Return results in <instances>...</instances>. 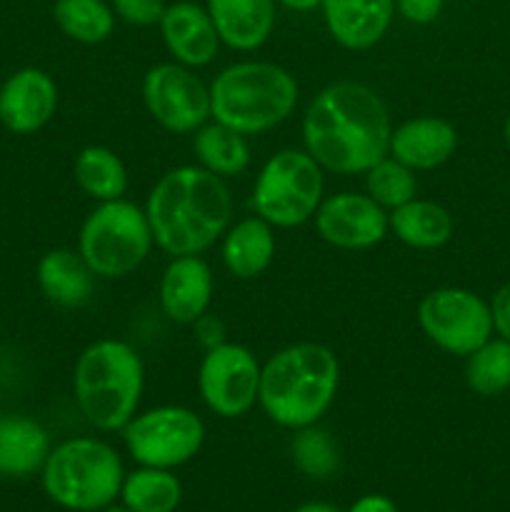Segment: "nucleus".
Returning <instances> with one entry per match:
<instances>
[{
	"instance_id": "obj_36",
	"label": "nucleus",
	"mask_w": 510,
	"mask_h": 512,
	"mask_svg": "<svg viewBox=\"0 0 510 512\" xmlns=\"http://www.w3.org/2000/svg\"><path fill=\"white\" fill-rule=\"evenodd\" d=\"M275 3L285 5V8L295 10V13H310V10L323 5V0H275Z\"/></svg>"
},
{
	"instance_id": "obj_29",
	"label": "nucleus",
	"mask_w": 510,
	"mask_h": 512,
	"mask_svg": "<svg viewBox=\"0 0 510 512\" xmlns=\"http://www.w3.org/2000/svg\"><path fill=\"white\" fill-rule=\"evenodd\" d=\"M365 193L390 213V210L410 203L418 193L415 170L395 160L393 155H385L365 173Z\"/></svg>"
},
{
	"instance_id": "obj_23",
	"label": "nucleus",
	"mask_w": 510,
	"mask_h": 512,
	"mask_svg": "<svg viewBox=\"0 0 510 512\" xmlns=\"http://www.w3.org/2000/svg\"><path fill=\"white\" fill-rule=\"evenodd\" d=\"M390 233L415 250H438L453 238V215L433 200L413 198L388 213Z\"/></svg>"
},
{
	"instance_id": "obj_37",
	"label": "nucleus",
	"mask_w": 510,
	"mask_h": 512,
	"mask_svg": "<svg viewBox=\"0 0 510 512\" xmlns=\"http://www.w3.org/2000/svg\"><path fill=\"white\" fill-rule=\"evenodd\" d=\"M295 512H340V510L333 508V505H328V503H305V505H300Z\"/></svg>"
},
{
	"instance_id": "obj_32",
	"label": "nucleus",
	"mask_w": 510,
	"mask_h": 512,
	"mask_svg": "<svg viewBox=\"0 0 510 512\" xmlns=\"http://www.w3.org/2000/svg\"><path fill=\"white\" fill-rule=\"evenodd\" d=\"M443 5L445 0H395V10L400 13V18L413 25H428L438 20Z\"/></svg>"
},
{
	"instance_id": "obj_18",
	"label": "nucleus",
	"mask_w": 510,
	"mask_h": 512,
	"mask_svg": "<svg viewBox=\"0 0 510 512\" xmlns=\"http://www.w3.org/2000/svg\"><path fill=\"white\" fill-rule=\"evenodd\" d=\"M458 148V130L453 123L435 115H420L400 123L390 133L388 155L410 170H433L453 158Z\"/></svg>"
},
{
	"instance_id": "obj_6",
	"label": "nucleus",
	"mask_w": 510,
	"mask_h": 512,
	"mask_svg": "<svg viewBox=\"0 0 510 512\" xmlns=\"http://www.w3.org/2000/svg\"><path fill=\"white\" fill-rule=\"evenodd\" d=\"M40 473L45 495L73 512L110 508L125 480L118 450L98 438H70L55 445Z\"/></svg>"
},
{
	"instance_id": "obj_25",
	"label": "nucleus",
	"mask_w": 510,
	"mask_h": 512,
	"mask_svg": "<svg viewBox=\"0 0 510 512\" xmlns=\"http://www.w3.org/2000/svg\"><path fill=\"white\" fill-rule=\"evenodd\" d=\"M73 175L78 188L95 203L123 198L128 190V170L120 155L105 145H88L75 155Z\"/></svg>"
},
{
	"instance_id": "obj_4",
	"label": "nucleus",
	"mask_w": 510,
	"mask_h": 512,
	"mask_svg": "<svg viewBox=\"0 0 510 512\" xmlns=\"http://www.w3.org/2000/svg\"><path fill=\"white\" fill-rule=\"evenodd\" d=\"M73 388L80 413L95 430H123L135 418L143 398V360L125 340H95L75 363Z\"/></svg>"
},
{
	"instance_id": "obj_2",
	"label": "nucleus",
	"mask_w": 510,
	"mask_h": 512,
	"mask_svg": "<svg viewBox=\"0 0 510 512\" xmlns=\"http://www.w3.org/2000/svg\"><path fill=\"white\" fill-rule=\"evenodd\" d=\"M153 240L170 258L203 255L233 220V195L223 178L200 165H180L160 175L145 203Z\"/></svg>"
},
{
	"instance_id": "obj_24",
	"label": "nucleus",
	"mask_w": 510,
	"mask_h": 512,
	"mask_svg": "<svg viewBox=\"0 0 510 512\" xmlns=\"http://www.w3.org/2000/svg\"><path fill=\"white\" fill-rule=\"evenodd\" d=\"M193 153L200 168L210 170L218 178H235L250 165V145L243 133L228 125L205 123L193 133Z\"/></svg>"
},
{
	"instance_id": "obj_15",
	"label": "nucleus",
	"mask_w": 510,
	"mask_h": 512,
	"mask_svg": "<svg viewBox=\"0 0 510 512\" xmlns=\"http://www.w3.org/2000/svg\"><path fill=\"white\" fill-rule=\"evenodd\" d=\"M213 288V270L200 255H178L160 278V308L173 323L193 325L210 310Z\"/></svg>"
},
{
	"instance_id": "obj_39",
	"label": "nucleus",
	"mask_w": 510,
	"mask_h": 512,
	"mask_svg": "<svg viewBox=\"0 0 510 512\" xmlns=\"http://www.w3.org/2000/svg\"><path fill=\"white\" fill-rule=\"evenodd\" d=\"M503 135H505V143L510 145V115H508V120H505V125H503Z\"/></svg>"
},
{
	"instance_id": "obj_5",
	"label": "nucleus",
	"mask_w": 510,
	"mask_h": 512,
	"mask_svg": "<svg viewBox=\"0 0 510 512\" xmlns=\"http://www.w3.org/2000/svg\"><path fill=\"white\" fill-rule=\"evenodd\" d=\"M298 95V80L283 65L243 60L210 83V118L243 135L268 133L293 115Z\"/></svg>"
},
{
	"instance_id": "obj_34",
	"label": "nucleus",
	"mask_w": 510,
	"mask_h": 512,
	"mask_svg": "<svg viewBox=\"0 0 510 512\" xmlns=\"http://www.w3.org/2000/svg\"><path fill=\"white\" fill-rule=\"evenodd\" d=\"M490 313H493V330L500 338L510 340V280L493 295L490 300Z\"/></svg>"
},
{
	"instance_id": "obj_21",
	"label": "nucleus",
	"mask_w": 510,
	"mask_h": 512,
	"mask_svg": "<svg viewBox=\"0 0 510 512\" xmlns=\"http://www.w3.org/2000/svg\"><path fill=\"white\" fill-rule=\"evenodd\" d=\"M50 435L28 415H0V475L28 478L43 470L50 455Z\"/></svg>"
},
{
	"instance_id": "obj_22",
	"label": "nucleus",
	"mask_w": 510,
	"mask_h": 512,
	"mask_svg": "<svg viewBox=\"0 0 510 512\" xmlns=\"http://www.w3.org/2000/svg\"><path fill=\"white\" fill-rule=\"evenodd\" d=\"M273 225L258 215L238 220L223 235V263L238 280H253L270 268L275 258Z\"/></svg>"
},
{
	"instance_id": "obj_19",
	"label": "nucleus",
	"mask_w": 510,
	"mask_h": 512,
	"mask_svg": "<svg viewBox=\"0 0 510 512\" xmlns=\"http://www.w3.org/2000/svg\"><path fill=\"white\" fill-rule=\"evenodd\" d=\"M220 43L250 53L268 43L275 28V0H208Z\"/></svg>"
},
{
	"instance_id": "obj_3",
	"label": "nucleus",
	"mask_w": 510,
	"mask_h": 512,
	"mask_svg": "<svg viewBox=\"0 0 510 512\" xmlns=\"http://www.w3.org/2000/svg\"><path fill=\"white\" fill-rule=\"evenodd\" d=\"M338 385L340 363L328 345L293 343L260 368L258 405L280 428L300 430L328 413Z\"/></svg>"
},
{
	"instance_id": "obj_27",
	"label": "nucleus",
	"mask_w": 510,
	"mask_h": 512,
	"mask_svg": "<svg viewBox=\"0 0 510 512\" xmlns=\"http://www.w3.org/2000/svg\"><path fill=\"white\" fill-rule=\"evenodd\" d=\"M55 25L75 43L98 45L115 28V10L105 0H55Z\"/></svg>"
},
{
	"instance_id": "obj_30",
	"label": "nucleus",
	"mask_w": 510,
	"mask_h": 512,
	"mask_svg": "<svg viewBox=\"0 0 510 512\" xmlns=\"http://www.w3.org/2000/svg\"><path fill=\"white\" fill-rule=\"evenodd\" d=\"M290 453H293L295 468L308 478H330L340 463L338 445L330 438V433L318 428V423L295 430Z\"/></svg>"
},
{
	"instance_id": "obj_26",
	"label": "nucleus",
	"mask_w": 510,
	"mask_h": 512,
	"mask_svg": "<svg viewBox=\"0 0 510 512\" xmlns=\"http://www.w3.org/2000/svg\"><path fill=\"white\" fill-rule=\"evenodd\" d=\"M120 498L125 508L135 512H175L183 498V485L173 470L140 465L138 470L125 475Z\"/></svg>"
},
{
	"instance_id": "obj_12",
	"label": "nucleus",
	"mask_w": 510,
	"mask_h": 512,
	"mask_svg": "<svg viewBox=\"0 0 510 512\" xmlns=\"http://www.w3.org/2000/svg\"><path fill=\"white\" fill-rule=\"evenodd\" d=\"M260 368L245 345L223 343L205 350L198 370V390L210 413L218 418H240L258 403Z\"/></svg>"
},
{
	"instance_id": "obj_20",
	"label": "nucleus",
	"mask_w": 510,
	"mask_h": 512,
	"mask_svg": "<svg viewBox=\"0 0 510 512\" xmlns=\"http://www.w3.org/2000/svg\"><path fill=\"white\" fill-rule=\"evenodd\" d=\"M35 278H38L40 293L50 303L60 308H80L93 298L98 275L90 270L78 250L55 248L38 260Z\"/></svg>"
},
{
	"instance_id": "obj_11",
	"label": "nucleus",
	"mask_w": 510,
	"mask_h": 512,
	"mask_svg": "<svg viewBox=\"0 0 510 512\" xmlns=\"http://www.w3.org/2000/svg\"><path fill=\"white\" fill-rule=\"evenodd\" d=\"M143 103L150 118L170 133H195L210 120V88L188 65L150 68L143 78Z\"/></svg>"
},
{
	"instance_id": "obj_16",
	"label": "nucleus",
	"mask_w": 510,
	"mask_h": 512,
	"mask_svg": "<svg viewBox=\"0 0 510 512\" xmlns=\"http://www.w3.org/2000/svg\"><path fill=\"white\" fill-rule=\"evenodd\" d=\"M158 25L165 48L173 55L175 63L188 65V68H205L218 55V30L210 20L208 8H203V5L178 0V3L165 8Z\"/></svg>"
},
{
	"instance_id": "obj_14",
	"label": "nucleus",
	"mask_w": 510,
	"mask_h": 512,
	"mask_svg": "<svg viewBox=\"0 0 510 512\" xmlns=\"http://www.w3.org/2000/svg\"><path fill=\"white\" fill-rule=\"evenodd\" d=\"M58 110V85L45 70L20 68L0 85V123L15 135L38 133Z\"/></svg>"
},
{
	"instance_id": "obj_17",
	"label": "nucleus",
	"mask_w": 510,
	"mask_h": 512,
	"mask_svg": "<svg viewBox=\"0 0 510 512\" xmlns=\"http://www.w3.org/2000/svg\"><path fill=\"white\" fill-rule=\"evenodd\" d=\"M328 33L345 50H368L388 33L395 0H323Z\"/></svg>"
},
{
	"instance_id": "obj_10",
	"label": "nucleus",
	"mask_w": 510,
	"mask_h": 512,
	"mask_svg": "<svg viewBox=\"0 0 510 512\" xmlns=\"http://www.w3.org/2000/svg\"><path fill=\"white\" fill-rule=\"evenodd\" d=\"M418 325L430 343L463 358L493 338L490 303L465 288L430 290L418 305Z\"/></svg>"
},
{
	"instance_id": "obj_1",
	"label": "nucleus",
	"mask_w": 510,
	"mask_h": 512,
	"mask_svg": "<svg viewBox=\"0 0 510 512\" xmlns=\"http://www.w3.org/2000/svg\"><path fill=\"white\" fill-rule=\"evenodd\" d=\"M305 153L323 170L365 175L390 148V113L385 100L358 80L325 85L303 115Z\"/></svg>"
},
{
	"instance_id": "obj_28",
	"label": "nucleus",
	"mask_w": 510,
	"mask_h": 512,
	"mask_svg": "<svg viewBox=\"0 0 510 512\" xmlns=\"http://www.w3.org/2000/svg\"><path fill=\"white\" fill-rule=\"evenodd\" d=\"M465 383L480 398H495L510 388V340L490 338L468 355Z\"/></svg>"
},
{
	"instance_id": "obj_38",
	"label": "nucleus",
	"mask_w": 510,
	"mask_h": 512,
	"mask_svg": "<svg viewBox=\"0 0 510 512\" xmlns=\"http://www.w3.org/2000/svg\"><path fill=\"white\" fill-rule=\"evenodd\" d=\"M103 512H135V510L125 508V505H110V508H105Z\"/></svg>"
},
{
	"instance_id": "obj_9",
	"label": "nucleus",
	"mask_w": 510,
	"mask_h": 512,
	"mask_svg": "<svg viewBox=\"0 0 510 512\" xmlns=\"http://www.w3.org/2000/svg\"><path fill=\"white\" fill-rule=\"evenodd\" d=\"M123 440L135 463L173 470L200 453L205 443V425L190 408L160 405L140 415L135 413L123 428Z\"/></svg>"
},
{
	"instance_id": "obj_31",
	"label": "nucleus",
	"mask_w": 510,
	"mask_h": 512,
	"mask_svg": "<svg viewBox=\"0 0 510 512\" xmlns=\"http://www.w3.org/2000/svg\"><path fill=\"white\" fill-rule=\"evenodd\" d=\"M113 10L120 20L138 28H148V25H158L163 18L168 5L163 0H113Z\"/></svg>"
},
{
	"instance_id": "obj_13",
	"label": "nucleus",
	"mask_w": 510,
	"mask_h": 512,
	"mask_svg": "<svg viewBox=\"0 0 510 512\" xmlns=\"http://www.w3.org/2000/svg\"><path fill=\"white\" fill-rule=\"evenodd\" d=\"M315 228L328 245L340 250H368L388 235V210L368 193H338L323 198L315 210Z\"/></svg>"
},
{
	"instance_id": "obj_35",
	"label": "nucleus",
	"mask_w": 510,
	"mask_h": 512,
	"mask_svg": "<svg viewBox=\"0 0 510 512\" xmlns=\"http://www.w3.org/2000/svg\"><path fill=\"white\" fill-rule=\"evenodd\" d=\"M348 512H398V508L385 495H363V498L350 505Z\"/></svg>"
},
{
	"instance_id": "obj_8",
	"label": "nucleus",
	"mask_w": 510,
	"mask_h": 512,
	"mask_svg": "<svg viewBox=\"0 0 510 512\" xmlns=\"http://www.w3.org/2000/svg\"><path fill=\"white\" fill-rule=\"evenodd\" d=\"M323 190V168L305 150L285 148L270 155L260 168L250 208L273 228H298L320 208Z\"/></svg>"
},
{
	"instance_id": "obj_33",
	"label": "nucleus",
	"mask_w": 510,
	"mask_h": 512,
	"mask_svg": "<svg viewBox=\"0 0 510 512\" xmlns=\"http://www.w3.org/2000/svg\"><path fill=\"white\" fill-rule=\"evenodd\" d=\"M193 328H195V335H198L200 345H203L205 350L218 348V345L228 343V340H225V335H228V333H225V323L218 318V315L205 313L203 318L195 320Z\"/></svg>"
},
{
	"instance_id": "obj_7",
	"label": "nucleus",
	"mask_w": 510,
	"mask_h": 512,
	"mask_svg": "<svg viewBox=\"0 0 510 512\" xmlns=\"http://www.w3.org/2000/svg\"><path fill=\"white\" fill-rule=\"evenodd\" d=\"M145 208L118 198L98 203L80 225L78 253L98 278L113 280L135 273L153 250Z\"/></svg>"
}]
</instances>
